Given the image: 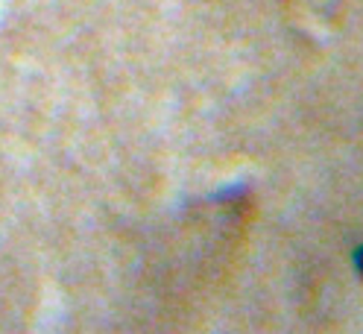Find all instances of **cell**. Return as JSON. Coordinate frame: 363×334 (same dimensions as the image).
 Wrapping results in <instances>:
<instances>
[]
</instances>
